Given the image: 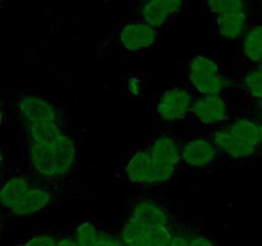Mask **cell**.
I'll return each mask as SVG.
<instances>
[{
    "label": "cell",
    "instance_id": "obj_13",
    "mask_svg": "<svg viewBox=\"0 0 262 246\" xmlns=\"http://www.w3.org/2000/svg\"><path fill=\"white\" fill-rule=\"evenodd\" d=\"M130 218L140 223L143 228L169 224V213L165 208L151 200L137 202L133 208Z\"/></svg>",
    "mask_w": 262,
    "mask_h": 246
},
{
    "label": "cell",
    "instance_id": "obj_17",
    "mask_svg": "<svg viewBox=\"0 0 262 246\" xmlns=\"http://www.w3.org/2000/svg\"><path fill=\"white\" fill-rule=\"evenodd\" d=\"M229 132H232L235 137L250 145L257 146L261 142L260 136V126L250 119H237L233 120L227 127Z\"/></svg>",
    "mask_w": 262,
    "mask_h": 246
},
{
    "label": "cell",
    "instance_id": "obj_1",
    "mask_svg": "<svg viewBox=\"0 0 262 246\" xmlns=\"http://www.w3.org/2000/svg\"><path fill=\"white\" fill-rule=\"evenodd\" d=\"M77 149L69 136L60 133L50 142H32L28 160L33 172L42 178H56L68 173L76 163Z\"/></svg>",
    "mask_w": 262,
    "mask_h": 246
},
{
    "label": "cell",
    "instance_id": "obj_34",
    "mask_svg": "<svg viewBox=\"0 0 262 246\" xmlns=\"http://www.w3.org/2000/svg\"><path fill=\"white\" fill-rule=\"evenodd\" d=\"M260 69H261V71H262V60L260 61Z\"/></svg>",
    "mask_w": 262,
    "mask_h": 246
},
{
    "label": "cell",
    "instance_id": "obj_22",
    "mask_svg": "<svg viewBox=\"0 0 262 246\" xmlns=\"http://www.w3.org/2000/svg\"><path fill=\"white\" fill-rule=\"evenodd\" d=\"M145 232L148 240L154 243V246H170L174 237L168 225H156V227L145 228Z\"/></svg>",
    "mask_w": 262,
    "mask_h": 246
},
{
    "label": "cell",
    "instance_id": "obj_33",
    "mask_svg": "<svg viewBox=\"0 0 262 246\" xmlns=\"http://www.w3.org/2000/svg\"><path fill=\"white\" fill-rule=\"evenodd\" d=\"M260 136H261V142H262V125L260 126Z\"/></svg>",
    "mask_w": 262,
    "mask_h": 246
},
{
    "label": "cell",
    "instance_id": "obj_15",
    "mask_svg": "<svg viewBox=\"0 0 262 246\" xmlns=\"http://www.w3.org/2000/svg\"><path fill=\"white\" fill-rule=\"evenodd\" d=\"M216 28L227 40H238L247 32V15L245 12H228L217 15Z\"/></svg>",
    "mask_w": 262,
    "mask_h": 246
},
{
    "label": "cell",
    "instance_id": "obj_35",
    "mask_svg": "<svg viewBox=\"0 0 262 246\" xmlns=\"http://www.w3.org/2000/svg\"><path fill=\"white\" fill-rule=\"evenodd\" d=\"M15 246H22V245H20V243H19V245H15Z\"/></svg>",
    "mask_w": 262,
    "mask_h": 246
},
{
    "label": "cell",
    "instance_id": "obj_6",
    "mask_svg": "<svg viewBox=\"0 0 262 246\" xmlns=\"http://www.w3.org/2000/svg\"><path fill=\"white\" fill-rule=\"evenodd\" d=\"M18 110L27 122H59L60 113L55 105L38 95H25L18 100Z\"/></svg>",
    "mask_w": 262,
    "mask_h": 246
},
{
    "label": "cell",
    "instance_id": "obj_16",
    "mask_svg": "<svg viewBox=\"0 0 262 246\" xmlns=\"http://www.w3.org/2000/svg\"><path fill=\"white\" fill-rule=\"evenodd\" d=\"M27 133L32 142L46 144L63 132L59 122L43 120V122H27Z\"/></svg>",
    "mask_w": 262,
    "mask_h": 246
},
{
    "label": "cell",
    "instance_id": "obj_21",
    "mask_svg": "<svg viewBox=\"0 0 262 246\" xmlns=\"http://www.w3.org/2000/svg\"><path fill=\"white\" fill-rule=\"evenodd\" d=\"M206 8L212 15H220L228 12H245L243 0H206Z\"/></svg>",
    "mask_w": 262,
    "mask_h": 246
},
{
    "label": "cell",
    "instance_id": "obj_20",
    "mask_svg": "<svg viewBox=\"0 0 262 246\" xmlns=\"http://www.w3.org/2000/svg\"><path fill=\"white\" fill-rule=\"evenodd\" d=\"M102 235L104 232L91 222L81 223L76 228V240L81 246H94Z\"/></svg>",
    "mask_w": 262,
    "mask_h": 246
},
{
    "label": "cell",
    "instance_id": "obj_26",
    "mask_svg": "<svg viewBox=\"0 0 262 246\" xmlns=\"http://www.w3.org/2000/svg\"><path fill=\"white\" fill-rule=\"evenodd\" d=\"M94 246H124V243H123V241L120 238L113 237V236L104 233Z\"/></svg>",
    "mask_w": 262,
    "mask_h": 246
},
{
    "label": "cell",
    "instance_id": "obj_29",
    "mask_svg": "<svg viewBox=\"0 0 262 246\" xmlns=\"http://www.w3.org/2000/svg\"><path fill=\"white\" fill-rule=\"evenodd\" d=\"M3 164H4V151H3V149L0 148V169H2Z\"/></svg>",
    "mask_w": 262,
    "mask_h": 246
},
{
    "label": "cell",
    "instance_id": "obj_8",
    "mask_svg": "<svg viewBox=\"0 0 262 246\" xmlns=\"http://www.w3.org/2000/svg\"><path fill=\"white\" fill-rule=\"evenodd\" d=\"M191 113L199 122L216 125L227 119L228 105L220 95H204L193 102Z\"/></svg>",
    "mask_w": 262,
    "mask_h": 246
},
{
    "label": "cell",
    "instance_id": "obj_14",
    "mask_svg": "<svg viewBox=\"0 0 262 246\" xmlns=\"http://www.w3.org/2000/svg\"><path fill=\"white\" fill-rule=\"evenodd\" d=\"M31 181L25 176H12L0 184V207L8 213L19 202L31 189Z\"/></svg>",
    "mask_w": 262,
    "mask_h": 246
},
{
    "label": "cell",
    "instance_id": "obj_28",
    "mask_svg": "<svg viewBox=\"0 0 262 246\" xmlns=\"http://www.w3.org/2000/svg\"><path fill=\"white\" fill-rule=\"evenodd\" d=\"M56 246H81V245H79L78 241H77L76 238L63 237V238H60V240H58Z\"/></svg>",
    "mask_w": 262,
    "mask_h": 246
},
{
    "label": "cell",
    "instance_id": "obj_2",
    "mask_svg": "<svg viewBox=\"0 0 262 246\" xmlns=\"http://www.w3.org/2000/svg\"><path fill=\"white\" fill-rule=\"evenodd\" d=\"M189 81L202 95H220L225 89V79L219 66L211 58L196 55L189 63Z\"/></svg>",
    "mask_w": 262,
    "mask_h": 246
},
{
    "label": "cell",
    "instance_id": "obj_4",
    "mask_svg": "<svg viewBox=\"0 0 262 246\" xmlns=\"http://www.w3.org/2000/svg\"><path fill=\"white\" fill-rule=\"evenodd\" d=\"M193 96L184 87H173L164 92L156 105V112L161 119L176 122L191 113L193 107Z\"/></svg>",
    "mask_w": 262,
    "mask_h": 246
},
{
    "label": "cell",
    "instance_id": "obj_12",
    "mask_svg": "<svg viewBox=\"0 0 262 246\" xmlns=\"http://www.w3.org/2000/svg\"><path fill=\"white\" fill-rule=\"evenodd\" d=\"M212 142L216 146L217 150L227 154L228 156L233 159L250 158L256 153V146L239 140L232 132H229L227 128L216 131L212 136Z\"/></svg>",
    "mask_w": 262,
    "mask_h": 246
},
{
    "label": "cell",
    "instance_id": "obj_30",
    "mask_svg": "<svg viewBox=\"0 0 262 246\" xmlns=\"http://www.w3.org/2000/svg\"><path fill=\"white\" fill-rule=\"evenodd\" d=\"M3 119H4V114H3V110L2 108H0V126L3 125Z\"/></svg>",
    "mask_w": 262,
    "mask_h": 246
},
{
    "label": "cell",
    "instance_id": "obj_32",
    "mask_svg": "<svg viewBox=\"0 0 262 246\" xmlns=\"http://www.w3.org/2000/svg\"><path fill=\"white\" fill-rule=\"evenodd\" d=\"M258 109H260V112L262 113V99L260 100V102H258Z\"/></svg>",
    "mask_w": 262,
    "mask_h": 246
},
{
    "label": "cell",
    "instance_id": "obj_24",
    "mask_svg": "<svg viewBox=\"0 0 262 246\" xmlns=\"http://www.w3.org/2000/svg\"><path fill=\"white\" fill-rule=\"evenodd\" d=\"M56 240L54 236L46 235V233H41V235H36L31 237L30 240L25 241L20 245L22 246H56Z\"/></svg>",
    "mask_w": 262,
    "mask_h": 246
},
{
    "label": "cell",
    "instance_id": "obj_25",
    "mask_svg": "<svg viewBox=\"0 0 262 246\" xmlns=\"http://www.w3.org/2000/svg\"><path fill=\"white\" fill-rule=\"evenodd\" d=\"M127 90L130 95L137 96V95H140L142 92L143 82L138 77H130L127 81Z\"/></svg>",
    "mask_w": 262,
    "mask_h": 246
},
{
    "label": "cell",
    "instance_id": "obj_27",
    "mask_svg": "<svg viewBox=\"0 0 262 246\" xmlns=\"http://www.w3.org/2000/svg\"><path fill=\"white\" fill-rule=\"evenodd\" d=\"M191 246H216L210 238L205 236H194L191 238Z\"/></svg>",
    "mask_w": 262,
    "mask_h": 246
},
{
    "label": "cell",
    "instance_id": "obj_10",
    "mask_svg": "<svg viewBox=\"0 0 262 246\" xmlns=\"http://www.w3.org/2000/svg\"><path fill=\"white\" fill-rule=\"evenodd\" d=\"M183 0H147L141 10L143 22L152 27H160L168 22L169 18L181 12Z\"/></svg>",
    "mask_w": 262,
    "mask_h": 246
},
{
    "label": "cell",
    "instance_id": "obj_31",
    "mask_svg": "<svg viewBox=\"0 0 262 246\" xmlns=\"http://www.w3.org/2000/svg\"><path fill=\"white\" fill-rule=\"evenodd\" d=\"M2 231H3V218H2V214H0V235H2Z\"/></svg>",
    "mask_w": 262,
    "mask_h": 246
},
{
    "label": "cell",
    "instance_id": "obj_18",
    "mask_svg": "<svg viewBox=\"0 0 262 246\" xmlns=\"http://www.w3.org/2000/svg\"><path fill=\"white\" fill-rule=\"evenodd\" d=\"M242 51L246 59L253 63L262 60V26H253L243 36Z\"/></svg>",
    "mask_w": 262,
    "mask_h": 246
},
{
    "label": "cell",
    "instance_id": "obj_5",
    "mask_svg": "<svg viewBox=\"0 0 262 246\" xmlns=\"http://www.w3.org/2000/svg\"><path fill=\"white\" fill-rule=\"evenodd\" d=\"M125 177L136 184H160L158 167L148 149L138 150L125 164Z\"/></svg>",
    "mask_w": 262,
    "mask_h": 246
},
{
    "label": "cell",
    "instance_id": "obj_3",
    "mask_svg": "<svg viewBox=\"0 0 262 246\" xmlns=\"http://www.w3.org/2000/svg\"><path fill=\"white\" fill-rule=\"evenodd\" d=\"M148 151L158 167L161 183H165L176 173L177 166L182 159V149L176 138L164 135L152 141Z\"/></svg>",
    "mask_w": 262,
    "mask_h": 246
},
{
    "label": "cell",
    "instance_id": "obj_23",
    "mask_svg": "<svg viewBox=\"0 0 262 246\" xmlns=\"http://www.w3.org/2000/svg\"><path fill=\"white\" fill-rule=\"evenodd\" d=\"M243 86L252 96L262 99V71L260 68L248 72L243 78Z\"/></svg>",
    "mask_w": 262,
    "mask_h": 246
},
{
    "label": "cell",
    "instance_id": "obj_11",
    "mask_svg": "<svg viewBox=\"0 0 262 246\" xmlns=\"http://www.w3.org/2000/svg\"><path fill=\"white\" fill-rule=\"evenodd\" d=\"M50 202L51 192L48 189L40 186H31L25 196L19 200V202L10 210L9 214L19 218L31 217V215H35L46 209Z\"/></svg>",
    "mask_w": 262,
    "mask_h": 246
},
{
    "label": "cell",
    "instance_id": "obj_19",
    "mask_svg": "<svg viewBox=\"0 0 262 246\" xmlns=\"http://www.w3.org/2000/svg\"><path fill=\"white\" fill-rule=\"evenodd\" d=\"M119 238L123 241L124 246H154L146 235L145 228L132 218L123 224Z\"/></svg>",
    "mask_w": 262,
    "mask_h": 246
},
{
    "label": "cell",
    "instance_id": "obj_9",
    "mask_svg": "<svg viewBox=\"0 0 262 246\" xmlns=\"http://www.w3.org/2000/svg\"><path fill=\"white\" fill-rule=\"evenodd\" d=\"M217 149L212 141L206 138H193L182 148V159L193 168H204L210 166L217 156Z\"/></svg>",
    "mask_w": 262,
    "mask_h": 246
},
{
    "label": "cell",
    "instance_id": "obj_7",
    "mask_svg": "<svg viewBox=\"0 0 262 246\" xmlns=\"http://www.w3.org/2000/svg\"><path fill=\"white\" fill-rule=\"evenodd\" d=\"M158 38L155 27L146 22H135L124 26L120 31L119 40L128 51L145 50L151 48Z\"/></svg>",
    "mask_w": 262,
    "mask_h": 246
}]
</instances>
